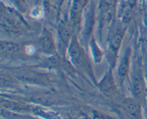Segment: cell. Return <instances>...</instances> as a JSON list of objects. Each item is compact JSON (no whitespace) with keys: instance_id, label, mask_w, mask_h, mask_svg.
Wrapping results in <instances>:
<instances>
[{"instance_id":"1","label":"cell","mask_w":147,"mask_h":119,"mask_svg":"<svg viewBox=\"0 0 147 119\" xmlns=\"http://www.w3.org/2000/svg\"><path fill=\"white\" fill-rule=\"evenodd\" d=\"M69 56L72 63L78 69L87 74L90 77L93 83H96L94 75L91 65L88 61L86 53L80 47L79 43L76 38H72L71 41L69 43Z\"/></svg>"},{"instance_id":"2","label":"cell","mask_w":147,"mask_h":119,"mask_svg":"<svg viewBox=\"0 0 147 119\" xmlns=\"http://www.w3.org/2000/svg\"><path fill=\"white\" fill-rule=\"evenodd\" d=\"M131 90L134 98L142 103L145 102L146 95V85L145 83L143 73L140 68H137L134 71L131 80Z\"/></svg>"},{"instance_id":"3","label":"cell","mask_w":147,"mask_h":119,"mask_svg":"<svg viewBox=\"0 0 147 119\" xmlns=\"http://www.w3.org/2000/svg\"><path fill=\"white\" fill-rule=\"evenodd\" d=\"M122 110L129 119H144L141 103L135 98H126L121 103Z\"/></svg>"},{"instance_id":"4","label":"cell","mask_w":147,"mask_h":119,"mask_svg":"<svg viewBox=\"0 0 147 119\" xmlns=\"http://www.w3.org/2000/svg\"><path fill=\"white\" fill-rule=\"evenodd\" d=\"M97 85L100 91L106 95L111 96L117 93V86L111 70H109L105 74Z\"/></svg>"},{"instance_id":"5","label":"cell","mask_w":147,"mask_h":119,"mask_svg":"<svg viewBox=\"0 0 147 119\" xmlns=\"http://www.w3.org/2000/svg\"><path fill=\"white\" fill-rule=\"evenodd\" d=\"M131 50L130 49H127L125 51L120 63L119 65L117 70V75L119 78V83L123 85V82L129 75V69H130V58H131Z\"/></svg>"},{"instance_id":"6","label":"cell","mask_w":147,"mask_h":119,"mask_svg":"<svg viewBox=\"0 0 147 119\" xmlns=\"http://www.w3.org/2000/svg\"><path fill=\"white\" fill-rule=\"evenodd\" d=\"M16 77L22 81L30 83H46L48 80L43 75L29 70H22L16 73Z\"/></svg>"},{"instance_id":"7","label":"cell","mask_w":147,"mask_h":119,"mask_svg":"<svg viewBox=\"0 0 147 119\" xmlns=\"http://www.w3.org/2000/svg\"><path fill=\"white\" fill-rule=\"evenodd\" d=\"M1 55L5 58H11L19 55L22 52L20 45L9 42H1L0 44Z\"/></svg>"},{"instance_id":"8","label":"cell","mask_w":147,"mask_h":119,"mask_svg":"<svg viewBox=\"0 0 147 119\" xmlns=\"http://www.w3.org/2000/svg\"><path fill=\"white\" fill-rule=\"evenodd\" d=\"M37 47L41 51L47 53H52L55 51V43L53 37L49 33L43 34L37 42Z\"/></svg>"},{"instance_id":"9","label":"cell","mask_w":147,"mask_h":119,"mask_svg":"<svg viewBox=\"0 0 147 119\" xmlns=\"http://www.w3.org/2000/svg\"><path fill=\"white\" fill-rule=\"evenodd\" d=\"M122 40H123V34L119 33V34H116V35L113 36L109 41V52L112 57L113 63H114V61H116L115 59H116V55H117L121 45Z\"/></svg>"},{"instance_id":"10","label":"cell","mask_w":147,"mask_h":119,"mask_svg":"<svg viewBox=\"0 0 147 119\" xmlns=\"http://www.w3.org/2000/svg\"><path fill=\"white\" fill-rule=\"evenodd\" d=\"M2 22L3 23H5V26L7 29L12 30L13 32L20 30V21L17 16L13 14L12 13L5 12L4 15L2 17Z\"/></svg>"},{"instance_id":"11","label":"cell","mask_w":147,"mask_h":119,"mask_svg":"<svg viewBox=\"0 0 147 119\" xmlns=\"http://www.w3.org/2000/svg\"><path fill=\"white\" fill-rule=\"evenodd\" d=\"M59 34H60V38H61L62 41L64 44H67L71 41L72 39L70 38V34H71L70 30L66 26H62L60 27Z\"/></svg>"},{"instance_id":"12","label":"cell","mask_w":147,"mask_h":119,"mask_svg":"<svg viewBox=\"0 0 147 119\" xmlns=\"http://www.w3.org/2000/svg\"><path fill=\"white\" fill-rule=\"evenodd\" d=\"M91 49H92V52H93V56H94V59L96 60V61L98 62L99 60L101 59V56H102L101 51L99 50V48L98 47V46L96 45V44L95 42L92 43Z\"/></svg>"},{"instance_id":"13","label":"cell","mask_w":147,"mask_h":119,"mask_svg":"<svg viewBox=\"0 0 147 119\" xmlns=\"http://www.w3.org/2000/svg\"><path fill=\"white\" fill-rule=\"evenodd\" d=\"M145 118H146V119H147V106L146 108H145Z\"/></svg>"}]
</instances>
